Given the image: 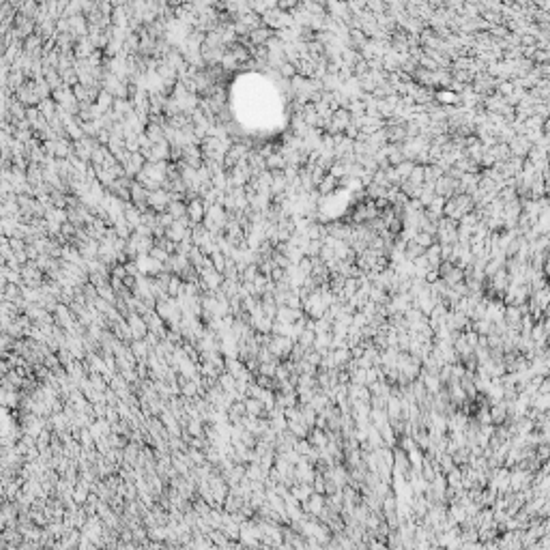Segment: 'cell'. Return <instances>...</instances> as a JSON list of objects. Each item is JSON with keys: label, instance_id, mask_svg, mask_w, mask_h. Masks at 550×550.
I'll list each match as a JSON object with an SVG mask.
<instances>
[{"label": "cell", "instance_id": "obj_1", "mask_svg": "<svg viewBox=\"0 0 550 550\" xmlns=\"http://www.w3.org/2000/svg\"><path fill=\"white\" fill-rule=\"evenodd\" d=\"M166 213H170V215L174 217V221H178V219H185L187 217V204L183 202V200H176V202H170V206H168V211Z\"/></svg>", "mask_w": 550, "mask_h": 550}]
</instances>
